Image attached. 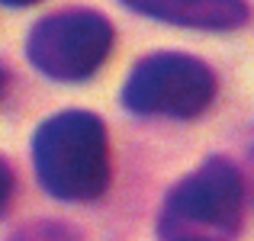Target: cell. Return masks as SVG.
Returning a JSON list of instances; mask_svg holds the SVG:
<instances>
[{
  "label": "cell",
  "instance_id": "obj_7",
  "mask_svg": "<svg viewBox=\"0 0 254 241\" xmlns=\"http://www.w3.org/2000/svg\"><path fill=\"white\" fill-rule=\"evenodd\" d=\"M13 190H16V177H13V167L0 158V212L10 206L13 199Z\"/></svg>",
  "mask_w": 254,
  "mask_h": 241
},
{
  "label": "cell",
  "instance_id": "obj_5",
  "mask_svg": "<svg viewBox=\"0 0 254 241\" xmlns=\"http://www.w3.org/2000/svg\"><path fill=\"white\" fill-rule=\"evenodd\" d=\"M119 3L138 16L199 32H235L251 19L248 0H119Z\"/></svg>",
  "mask_w": 254,
  "mask_h": 241
},
{
  "label": "cell",
  "instance_id": "obj_4",
  "mask_svg": "<svg viewBox=\"0 0 254 241\" xmlns=\"http://www.w3.org/2000/svg\"><path fill=\"white\" fill-rule=\"evenodd\" d=\"M116 42L113 23L97 10H58L42 16L26 36L29 64L58 84L90 80L106 64Z\"/></svg>",
  "mask_w": 254,
  "mask_h": 241
},
{
  "label": "cell",
  "instance_id": "obj_3",
  "mask_svg": "<svg viewBox=\"0 0 254 241\" xmlns=\"http://www.w3.org/2000/svg\"><path fill=\"white\" fill-rule=\"evenodd\" d=\"M219 93L216 71L187 52H151L129 71L119 100L132 116L196 119Z\"/></svg>",
  "mask_w": 254,
  "mask_h": 241
},
{
  "label": "cell",
  "instance_id": "obj_6",
  "mask_svg": "<svg viewBox=\"0 0 254 241\" xmlns=\"http://www.w3.org/2000/svg\"><path fill=\"white\" fill-rule=\"evenodd\" d=\"M10 241H81V235L71 225H62V222H36V225L19 229Z\"/></svg>",
  "mask_w": 254,
  "mask_h": 241
},
{
  "label": "cell",
  "instance_id": "obj_8",
  "mask_svg": "<svg viewBox=\"0 0 254 241\" xmlns=\"http://www.w3.org/2000/svg\"><path fill=\"white\" fill-rule=\"evenodd\" d=\"M0 3L3 6H16L19 10V6H32V3H39V0H0Z\"/></svg>",
  "mask_w": 254,
  "mask_h": 241
},
{
  "label": "cell",
  "instance_id": "obj_2",
  "mask_svg": "<svg viewBox=\"0 0 254 241\" xmlns=\"http://www.w3.org/2000/svg\"><path fill=\"white\" fill-rule=\"evenodd\" d=\"M248 180L229 158H206L168 190L158 216L161 241H222L242 229Z\"/></svg>",
  "mask_w": 254,
  "mask_h": 241
},
{
  "label": "cell",
  "instance_id": "obj_1",
  "mask_svg": "<svg viewBox=\"0 0 254 241\" xmlns=\"http://www.w3.org/2000/svg\"><path fill=\"white\" fill-rule=\"evenodd\" d=\"M32 167L42 190L64 203H90L110 186V138L100 116L64 110L32 135Z\"/></svg>",
  "mask_w": 254,
  "mask_h": 241
},
{
  "label": "cell",
  "instance_id": "obj_9",
  "mask_svg": "<svg viewBox=\"0 0 254 241\" xmlns=\"http://www.w3.org/2000/svg\"><path fill=\"white\" fill-rule=\"evenodd\" d=\"M3 87H6V74L0 71V97H3Z\"/></svg>",
  "mask_w": 254,
  "mask_h": 241
}]
</instances>
